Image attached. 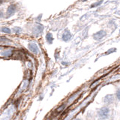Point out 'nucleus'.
Returning <instances> with one entry per match:
<instances>
[{
  "label": "nucleus",
  "instance_id": "obj_10",
  "mask_svg": "<svg viewBox=\"0 0 120 120\" xmlns=\"http://www.w3.org/2000/svg\"><path fill=\"white\" fill-rule=\"evenodd\" d=\"M4 31H5V32H8V33L10 32V30L8 29H6V28H3L2 29V32H4Z\"/></svg>",
  "mask_w": 120,
  "mask_h": 120
},
{
  "label": "nucleus",
  "instance_id": "obj_2",
  "mask_svg": "<svg viewBox=\"0 0 120 120\" xmlns=\"http://www.w3.org/2000/svg\"><path fill=\"white\" fill-rule=\"evenodd\" d=\"M114 100H115L114 95L110 94V95H107L104 98V103L106 104L107 105H110L114 102Z\"/></svg>",
  "mask_w": 120,
  "mask_h": 120
},
{
  "label": "nucleus",
  "instance_id": "obj_6",
  "mask_svg": "<svg viewBox=\"0 0 120 120\" xmlns=\"http://www.w3.org/2000/svg\"><path fill=\"white\" fill-rule=\"evenodd\" d=\"M47 41L49 44H51L52 41V36L50 33H49L47 35Z\"/></svg>",
  "mask_w": 120,
  "mask_h": 120
},
{
  "label": "nucleus",
  "instance_id": "obj_4",
  "mask_svg": "<svg viewBox=\"0 0 120 120\" xmlns=\"http://www.w3.org/2000/svg\"><path fill=\"white\" fill-rule=\"evenodd\" d=\"M105 35H106V33H105L104 31H101L95 34V35H94V38H95V39H96V40H100L103 37H104Z\"/></svg>",
  "mask_w": 120,
  "mask_h": 120
},
{
  "label": "nucleus",
  "instance_id": "obj_5",
  "mask_svg": "<svg viewBox=\"0 0 120 120\" xmlns=\"http://www.w3.org/2000/svg\"><path fill=\"white\" fill-rule=\"evenodd\" d=\"M71 35L68 31H67V32L65 31V32L64 33V35H62V39L65 41H69L71 39Z\"/></svg>",
  "mask_w": 120,
  "mask_h": 120
},
{
  "label": "nucleus",
  "instance_id": "obj_1",
  "mask_svg": "<svg viewBox=\"0 0 120 120\" xmlns=\"http://www.w3.org/2000/svg\"><path fill=\"white\" fill-rule=\"evenodd\" d=\"M110 110L108 107H103L98 110V117L99 120H107L110 117Z\"/></svg>",
  "mask_w": 120,
  "mask_h": 120
},
{
  "label": "nucleus",
  "instance_id": "obj_7",
  "mask_svg": "<svg viewBox=\"0 0 120 120\" xmlns=\"http://www.w3.org/2000/svg\"><path fill=\"white\" fill-rule=\"evenodd\" d=\"M116 97L119 101H120V87L116 90Z\"/></svg>",
  "mask_w": 120,
  "mask_h": 120
},
{
  "label": "nucleus",
  "instance_id": "obj_8",
  "mask_svg": "<svg viewBox=\"0 0 120 120\" xmlns=\"http://www.w3.org/2000/svg\"><path fill=\"white\" fill-rule=\"evenodd\" d=\"M102 1H103V0H102ZM102 1H101V2H98V3H95V4H93V5H92L91 7H92V8H94V7H95V6H98V5H99L101 3H102Z\"/></svg>",
  "mask_w": 120,
  "mask_h": 120
},
{
  "label": "nucleus",
  "instance_id": "obj_12",
  "mask_svg": "<svg viewBox=\"0 0 120 120\" xmlns=\"http://www.w3.org/2000/svg\"><path fill=\"white\" fill-rule=\"evenodd\" d=\"M82 1H86V0H82Z\"/></svg>",
  "mask_w": 120,
  "mask_h": 120
},
{
  "label": "nucleus",
  "instance_id": "obj_3",
  "mask_svg": "<svg viewBox=\"0 0 120 120\" xmlns=\"http://www.w3.org/2000/svg\"><path fill=\"white\" fill-rule=\"evenodd\" d=\"M29 48L30 51L32 52L33 53L37 54L38 52V48L37 45L35 44H30L29 45Z\"/></svg>",
  "mask_w": 120,
  "mask_h": 120
},
{
  "label": "nucleus",
  "instance_id": "obj_11",
  "mask_svg": "<svg viewBox=\"0 0 120 120\" xmlns=\"http://www.w3.org/2000/svg\"><path fill=\"white\" fill-rule=\"evenodd\" d=\"M74 120H82L81 119H74Z\"/></svg>",
  "mask_w": 120,
  "mask_h": 120
},
{
  "label": "nucleus",
  "instance_id": "obj_9",
  "mask_svg": "<svg viewBox=\"0 0 120 120\" xmlns=\"http://www.w3.org/2000/svg\"><path fill=\"white\" fill-rule=\"evenodd\" d=\"M114 51H116V49H115V48L110 49V50H109V51H107V54H110V53H111V52H114Z\"/></svg>",
  "mask_w": 120,
  "mask_h": 120
}]
</instances>
